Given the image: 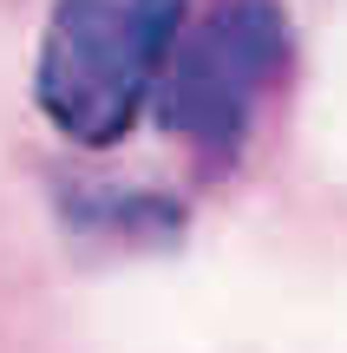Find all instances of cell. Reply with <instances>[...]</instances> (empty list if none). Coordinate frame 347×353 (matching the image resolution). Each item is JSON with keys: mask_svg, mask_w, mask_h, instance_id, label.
Segmentation results:
<instances>
[{"mask_svg": "<svg viewBox=\"0 0 347 353\" xmlns=\"http://www.w3.org/2000/svg\"><path fill=\"white\" fill-rule=\"evenodd\" d=\"M295 72V20L282 0H190L164 79L151 92V118L170 144L190 151L204 176L243 164L262 112Z\"/></svg>", "mask_w": 347, "mask_h": 353, "instance_id": "obj_1", "label": "cell"}, {"mask_svg": "<svg viewBox=\"0 0 347 353\" xmlns=\"http://www.w3.org/2000/svg\"><path fill=\"white\" fill-rule=\"evenodd\" d=\"M190 0H52L33 52V105L66 144L112 151L151 112Z\"/></svg>", "mask_w": 347, "mask_h": 353, "instance_id": "obj_2", "label": "cell"}]
</instances>
